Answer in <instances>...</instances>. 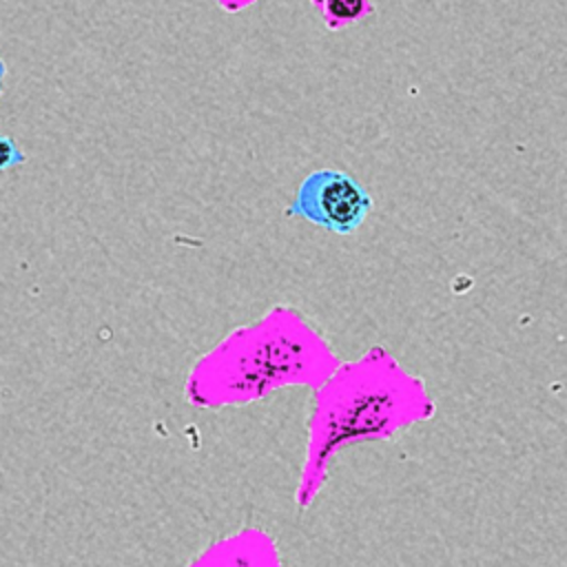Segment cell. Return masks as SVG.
<instances>
[{"instance_id": "obj_3", "label": "cell", "mask_w": 567, "mask_h": 567, "mask_svg": "<svg viewBox=\"0 0 567 567\" xmlns=\"http://www.w3.org/2000/svg\"><path fill=\"white\" fill-rule=\"evenodd\" d=\"M24 159H27V155L16 146V142L0 133V171L13 168V166L22 164Z\"/></svg>"}, {"instance_id": "obj_4", "label": "cell", "mask_w": 567, "mask_h": 567, "mask_svg": "<svg viewBox=\"0 0 567 567\" xmlns=\"http://www.w3.org/2000/svg\"><path fill=\"white\" fill-rule=\"evenodd\" d=\"M2 78H4V64L0 60V91H2Z\"/></svg>"}, {"instance_id": "obj_2", "label": "cell", "mask_w": 567, "mask_h": 567, "mask_svg": "<svg viewBox=\"0 0 567 567\" xmlns=\"http://www.w3.org/2000/svg\"><path fill=\"white\" fill-rule=\"evenodd\" d=\"M330 27L352 24L372 11L370 0H315Z\"/></svg>"}, {"instance_id": "obj_1", "label": "cell", "mask_w": 567, "mask_h": 567, "mask_svg": "<svg viewBox=\"0 0 567 567\" xmlns=\"http://www.w3.org/2000/svg\"><path fill=\"white\" fill-rule=\"evenodd\" d=\"M372 204L370 193L352 175L321 168L299 184L286 215L308 219L337 235H350L368 219Z\"/></svg>"}]
</instances>
